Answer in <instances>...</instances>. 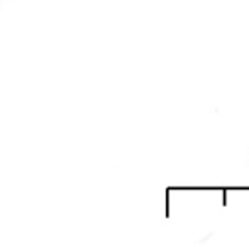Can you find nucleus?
Wrapping results in <instances>:
<instances>
[]
</instances>
